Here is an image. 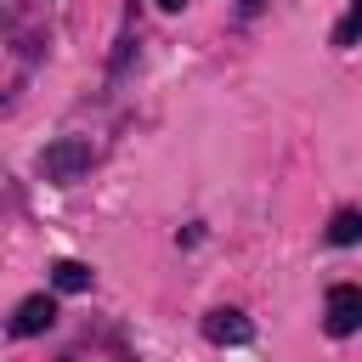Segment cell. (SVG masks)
Listing matches in <instances>:
<instances>
[{
  "label": "cell",
  "mask_w": 362,
  "mask_h": 362,
  "mask_svg": "<svg viewBox=\"0 0 362 362\" xmlns=\"http://www.w3.org/2000/svg\"><path fill=\"white\" fill-rule=\"evenodd\" d=\"M204 334H209L215 345H249V339H255V328L243 322V311H226V305L204 317Z\"/></svg>",
  "instance_id": "4"
},
{
  "label": "cell",
  "mask_w": 362,
  "mask_h": 362,
  "mask_svg": "<svg viewBox=\"0 0 362 362\" xmlns=\"http://www.w3.org/2000/svg\"><path fill=\"white\" fill-rule=\"evenodd\" d=\"M51 283H57L62 294H85V288H90V266H85V260H57V266H51Z\"/></svg>",
  "instance_id": "5"
},
{
  "label": "cell",
  "mask_w": 362,
  "mask_h": 362,
  "mask_svg": "<svg viewBox=\"0 0 362 362\" xmlns=\"http://www.w3.org/2000/svg\"><path fill=\"white\" fill-rule=\"evenodd\" d=\"M85 170H90V141L85 136H62V141H51L40 153V175L57 181V187H74Z\"/></svg>",
  "instance_id": "1"
},
{
  "label": "cell",
  "mask_w": 362,
  "mask_h": 362,
  "mask_svg": "<svg viewBox=\"0 0 362 362\" xmlns=\"http://www.w3.org/2000/svg\"><path fill=\"white\" fill-rule=\"evenodd\" d=\"M51 322H57V300H51V294H28V300H17V311H11V334H17V339L45 334Z\"/></svg>",
  "instance_id": "3"
},
{
  "label": "cell",
  "mask_w": 362,
  "mask_h": 362,
  "mask_svg": "<svg viewBox=\"0 0 362 362\" xmlns=\"http://www.w3.org/2000/svg\"><path fill=\"white\" fill-rule=\"evenodd\" d=\"M351 45H362V0H351L345 17L334 23V51H351Z\"/></svg>",
  "instance_id": "7"
},
{
  "label": "cell",
  "mask_w": 362,
  "mask_h": 362,
  "mask_svg": "<svg viewBox=\"0 0 362 362\" xmlns=\"http://www.w3.org/2000/svg\"><path fill=\"white\" fill-rule=\"evenodd\" d=\"M158 6H164V11H181V6H187V0H158Z\"/></svg>",
  "instance_id": "8"
},
{
  "label": "cell",
  "mask_w": 362,
  "mask_h": 362,
  "mask_svg": "<svg viewBox=\"0 0 362 362\" xmlns=\"http://www.w3.org/2000/svg\"><path fill=\"white\" fill-rule=\"evenodd\" d=\"M322 328H328L334 339H345V334H356V328H362V283H334V288H328Z\"/></svg>",
  "instance_id": "2"
},
{
  "label": "cell",
  "mask_w": 362,
  "mask_h": 362,
  "mask_svg": "<svg viewBox=\"0 0 362 362\" xmlns=\"http://www.w3.org/2000/svg\"><path fill=\"white\" fill-rule=\"evenodd\" d=\"M362 238V209H334V221H328V243L334 249H351Z\"/></svg>",
  "instance_id": "6"
}]
</instances>
